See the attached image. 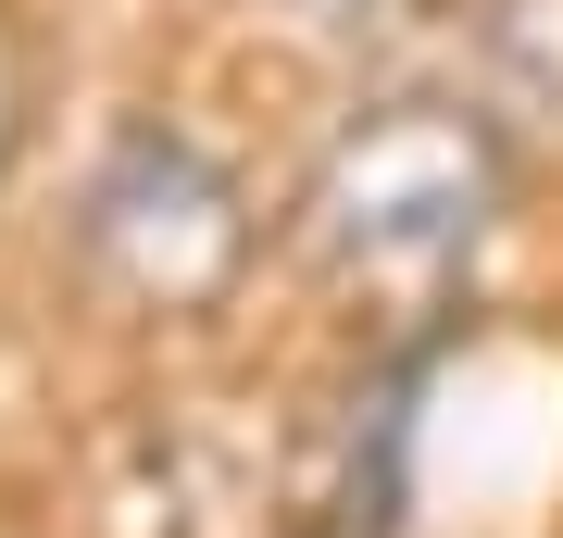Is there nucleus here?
Masks as SVG:
<instances>
[{
    "mask_svg": "<svg viewBox=\"0 0 563 538\" xmlns=\"http://www.w3.org/2000/svg\"><path fill=\"white\" fill-rule=\"evenodd\" d=\"M514 139L463 88H401L363 100L339 139L313 151V176L288 188V251L325 300L363 314H439L476 276V251L514 213Z\"/></svg>",
    "mask_w": 563,
    "mask_h": 538,
    "instance_id": "1",
    "label": "nucleus"
},
{
    "mask_svg": "<svg viewBox=\"0 0 563 538\" xmlns=\"http://www.w3.org/2000/svg\"><path fill=\"white\" fill-rule=\"evenodd\" d=\"M25 113H38V63H25V25L0 13V176L25 163Z\"/></svg>",
    "mask_w": 563,
    "mask_h": 538,
    "instance_id": "5",
    "label": "nucleus"
},
{
    "mask_svg": "<svg viewBox=\"0 0 563 538\" xmlns=\"http://www.w3.org/2000/svg\"><path fill=\"white\" fill-rule=\"evenodd\" d=\"M263 263V213L188 125H125L76 188V276L125 314H213Z\"/></svg>",
    "mask_w": 563,
    "mask_h": 538,
    "instance_id": "2",
    "label": "nucleus"
},
{
    "mask_svg": "<svg viewBox=\"0 0 563 538\" xmlns=\"http://www.w3.org/2000/svg\"><path fill=\"white\" fill-rule=\"evenodd\" d=\"M463 63H476V113L501 139H563V0H476L463 13Z\"/></svg>",
    "mask_w": 563,
    "mask_h": 538,
    "instance_id": "3",
    "label": "nucleus"
},
{
    "mask_svg": "<svg viewBox=\"0 0 563 538\" xmlns=\"http://www.w3.org/2000/svg\"><path fill=\"white\" fill-rule=\"evenodd\" d=\"M263 13H276L288 39H313V51H388L426 0H263Z\"/></svg>",
    "mask_w": 563,
    "mask_h": 538,
    "instance_id": "4",
    "label": "nucleus"
}]
</instances>
